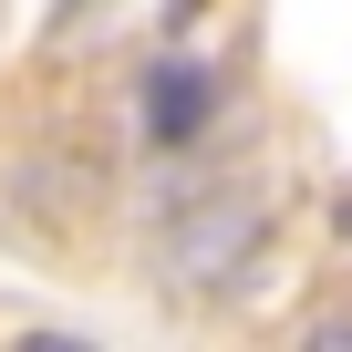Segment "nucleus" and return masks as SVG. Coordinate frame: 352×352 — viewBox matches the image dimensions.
I'll list each match as a JSON object with an SVG mask.
<instances>
[{
  "label": "nucleus",
  "mask_w": 352,
  "mask_h": 352,
  "mask_svg": "<svg viewBox=\"0 0 352 352\" xmlns=\"http://www.w3.org/2000/svg\"><path fill=\"white\" fill-rule=\"evenodd\" d=\"M208 104H218V83H208L197 63H155V73H145V135H155V145H187V135L208 124Z\"/></svg>",
  "instance_id": "1"
},
{
  "label": "nucleus",
  "mask_w": 352,
  "mask_h": 352,
  "mask_svg": "<svg viewBox=\"0 0 352 352\" xmlns=\"http://www.w3.org/2000/svg\"><path fill=\"white\" fill-rule=\"evenodd\" d=\"M249 239H259V208H249V197H228L218 218L197 208L187 228H176V270H187V280H218V270H228V259H239Z\"/></svg>",
  "instance_id": "2"
}]
</instances>
